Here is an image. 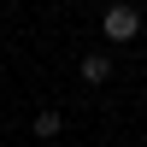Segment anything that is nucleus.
<instances>
[{"label":"nucleus","instance_id":"f257e3e1","mask_svg":"<svg viewBox=\"0 0 147 147\" xmlns=\"http://www.w3.org/2000/svg\"><path fill=\"white\" fill-rule=\"evenodd\" d=\"M100 30H106V41H136V35H141V12L136 6H106Z\"/></svg>","mask_w":147,"mask_h":147},{"label":"nucleus","instance_id":"f03ea898","mask_svg":"<svg viewBox=\"0 0 147 147\" xmlns=\"http://www.w3.org/2000/svg\"><path fill=\"white\" fill-rule=\"evenodd\" d=\"M106 77H112V59H106V53H82V82H88V88H100Z\"/></svg>","mask_w":147,"mask_h":147},{"label":"nucleus","instance_id":"7ed1b4c3","mask_svg":"<svg viewBox=\"0 0 147 147\" xmlns=\"http://www.w3.org/2000/svg\"><path fill=\"white\" fill-rule=\"evenodd\" d=\"M59 129H65V118H59L53 106H41V112H35V141H53Z\"/></svg>","mask_w":147,"mask_h":147},{"label":"nucleus","instance_id":"20e7f679","mask_svg":"<svg viewBox=\"0 0 147 147\" xmlns=\"http://www.w3.org/2000/svg\"><path fill=\"white\" fill-rule=\"evenodd\" d=\"M71 147H77V141H71Z\"/></svg>","mask_w":147,"mask_h":147}]
</instances>
